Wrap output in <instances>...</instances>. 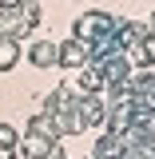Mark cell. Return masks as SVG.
<instances>
[{
	"label": "cell",
	"mask_w": 155,
	"mask_h": 159,
	"mask_svg": "<svg viewBox=\"0 0 155 159\" xmlns=\"http://www.w3.org/2000/svg\"><path fill=\"white\" fill-rule=\"evenodd\" d=\"M60 64H68V68H76V64H84V44H80V40H68V44H64V52H60Z\"/></svg>",
	"instance_id": "cell-1"
},
{
	"label": "cell",
	"mask_w": 155,
	"mask_h": 159,
	"mask_svg": "<svg viewBox=\"0 0 155 159\" xmlns=\"http://www.w3.org/2000/svg\"><path fill=\"white\" fill-rule=\"evenodd\" d=\"M32 64H40V68L56 64V48L52 44H32Z\"/></svg>",
	"instance_id": "cell-2"
},
{
	"label": "cell",
	"mask_w": 155,
	"mask_h": 159,
	"mask_svg": "<svg viewBox=\"0 0 155 159\" xmlns=\"http://www.w3.org/2000/svg\"><path fill=\"white\" fill-rule=\"evenodd\" d=\"M16 64V44L12 40H0V72H8Z\"/></svg>",
	"instance_id": "cell-3"
},
{
	"label": "cell",
	"mask_w": 155,
	"mask_h": 159,
	"mask_svg": "<svg viewBox=\"0 0 155 159\" xmlns=\"http://www.w3.org/2000/svg\"><path fill=\"white\" fill-rule=\"evenodd\" d=\"M0 143H4V147H16V127L0 123Z\"/></svg>",
	"instance_id": "cell-4"
},
{
	"label": "cell",
	"mask_w": 155,
	"mask_h": 159,
	"mask_svg": "<svg viewBox=\"0 0 155 159\" xmlns=\"http://www.w3.org/2000/svg\"><path fill=\"white\" fill-rule=\"evenodd\" d=\"M36 159H64V151H60V143H52V147H48L44 155H36Z\"/></svg>",
	"instance_id": "cell-5"
},
{
	"label": "cell",
	"mask_w": 155,
	"mask_h": 159,
	"mask_svg": "<svg viewBox=\"0 0 155 159\" xmlns=\"http://www.w3.org/2000/svg\"><path fill=\"white\" fill-rule=\"evenodd\" d=\"M0 159H16V147H4L0 143Z\"/></svg>",
	"instance_id": "cell-6"
},
{
	"label": "cell",
	"mask_w": 155,
	"mask_h": 159,
	"mask_svg": "<svg viewBox=\"0 0 155 159\" xmlns=\"http://www.w3.org/2000/svg\"><path fill=\"white\" fill-rule=\"evenodd\" d=\"M12 4H16V0H0V8H12Z\"/></svg>",
	"instance_id": "cell-7"
}]
</instances>
